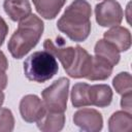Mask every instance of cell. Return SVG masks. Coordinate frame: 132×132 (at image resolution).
<instances>
[{
    "label": "cell",
    "mask_w": 132,
    "mask_h": 132,
    "mask_svg": "<svg viewBox=\"0 0 132 132\" xmlns=\"http://www.w3.org/2000/svg\"><path fill=\"white\" fill-rule=\"evenodd\" d=\"M70 81L66 77H60L41 92L42 102L46 110L64 112L67 108L68 91Z\"/></svg>",
    "instance_id": "obj_4"
},
{
    "label": "cell",
    "mask_w": 132,
    "mask_h": 132,
    "mask_svg": "<svg viewBox=\"0 0 132 132\" xmlns=\"http://www.w3.org/2000/svg\"><path fill=\"white\" fill-rule=\"evenodd\" d=\"M36 11L46 20L55 19L64 6L66 0H32Z\"/></svg>",
    "instance_id": "obj_15"
},
{
    "label": "cell",
    "mask_w": 132,
    "mask_h": 132,
    "mask_svg": "<svg viewBox=\"0 0 132 132\" xmlns=\"http://www.w3.org/2000/svg\"><path fill=\"white\" fill-rule=\"evenodd\" d=\"M59 70L56 58L47 51L31 54L24 62L25 76L35 82H44L54 77Z\"/></svg>",
    "instance_id": "obj_3"
},
{
    "label": "cell",
    "mask_w": 132,
    "mask_h": 132,
    "mask_svg": "<svg viewBox=\"0 0 132 132\" xmlns=\"http://www.w3.org/2000/svg\"><path fill=\"white\" fill-rule=\"evenodd\" d=\"M104 39L111 42L120 52H126L131 46V33L122 26H114L107 30L104 35Z\"/></svg>",
    "instance_id": "obj_10"
},
{
    "label": "cell",
    "mask_w": 132,
    "mask_h": 132,
    "mask_svg": "<svg viewBox=\"0 0 132 132\" xmlns=\"http://www.w3.org/2000/svg\"><path fill=\"white\" fill-rule=\"evenodd\" d=\"M95 56L104 59L111 66H116L120 62V51L111 42L105 39H99L94 47Z\"/></svg>",
    "instance_id": "obj_14"
},
{
    "label": "cell",
    "mask_w": 132,
    "mask_h": 132,
    "mask_svg": "<svg viewBox=\"0 0 132 132\" xmlns=\"http://www.w3.org/2000/svg\"><path fill=\"white\" fill-rule=\"evenodd\" d=\"M4 98H5V95H4V93L2 92V90H0V107L2 106V104H3V102H4Z\"/></svg>",
    "instance_id": "obj_25"
},
{
    "label": "cell",
    "mask_w": 132,
    "mask_h": 132,
    "mask_svg": "<svg viewBox=\"0 0 132 132\" xmlns=\"http://www.w3.org/2000/svg\"><path fill=\"white\" fill-rule=\"evenodd\" d=\"M112 86L118 94L132 93V79L129 72H120L112 79Z\"/></svg>",
    "instance_id": "obj_19"
},
{
    "label": "cell",
    "mask_w": 132,
    "mask_h": 132,
    "mask_svg": "<svg viewBox=\"0 0 132 132\" xmlns=\"http://www.w3.org/2000/svg\"><path fill=\"white\" fill-rule=\"evenodd\" d=\"M96 22L101 27H114L123 21L124 12L116 0H104L95 6Z\"/></svg>",
    "instance_id": "obj_5"
},
{
    "label": "cell",
    "mask_w": 132,
    "mask_h": 132,
    "mask_svg": "<svg viewBox=\"0 0 132 132\" xmlns=\"http://www.w3.org/2000/svg\"><path fill=\"white\" fill-rule=\"evenodd\" d=\"M45 106L41 99L36 95H26L20 102V113L22 119L27 123L37 122L45 112Z\"/></svg>",
    "instance_id": "obj_7"
},
{
    "label": "cell",
    "mask_w": 132,
    "mask_h": 132,
    "mask_svg": "<svg viewBox=\"0 0 132 132\" xmlns=\"http://www.w3.org/2000/svg\"><path fill=\"white\" fill-rule=\"evenodd\" d=\"M89 86L86 82H77L72 87L71 91V103L74 107L90 106L89 103Z\"/></svg>",
    "instance_id": "obj_18"
},
{
    "label": "cell",
    "mask_w": 132,
    "mask_h": 132,
    "mask_svg": "<svg viewBox=\"0 0 132 132\" xmlns=\"http://www.w3.org/2000/svg\"><path fill=\"white\" fill-rule=\"evenodd\" d=\"M43 48L51 53L55 58H58L59 61L61 62L64 70H67L76 55V47L73 46H61V45H56L53 40L51 39H45L43 42Z\"/></svg>",
    "instance_id": "obj_9"
},
{
    "label": "cell",
    "mask_w": 132,
    "mask_h": 132,
    "mask_svg": "<svg viewBox=\"0 0 132 132\" xmlns=\"http://www.w3.org/2000/svg\"><path fill=\"white\" fill-rule=\"evenodd\" d=\"M91 5L86 0H74L57 22L58 29L73 41H85L91 32Z\"/></svg>",
    "instance_id": "obj_1"
},
{
    "label": "cell",
    "mask_w": 132,
    "mask_h": 132,
    "mask_svg": "<svg viewBox=\"0 0 132 132\" xmlns=\"http://www.w3.org/2000/svg\"><path fill=\"white\" fill-rule=\"evenodd\" d=\"M121 107L125 111L131 113V110H132V93H127V94L122 95Z\"/></svg>",
    "instance_id": "obj_21"
},
{
    "label": "cell",
    "mask_w": 132,
    "mask_h": 132,
    "mask_svg": "<svg viewBox=\"0 0 132 132\" xmlns=\"http://www.w3.org/2000/svg\"><path fill=\"white\" fill-rule=\"evenodd\" d=\"M65 125L64 112L45 110L41 119L37 121V127L43 132H58Z\"/></svg>",
    "instance_id": "obj_13"
},
{
    "label": "cell",
    "mask_w": 132,
    "mask_h": 132,
    "mask_svg": "<svg viewBox=\"0 0 132 132\" xmlns=\"http://www.w3.org/2000/svg\"><path fill=\"white\" fill-rule=\"evenodd\" d=\"M14 128V118L10 109L0 107V132H10Z\"/></svg>",
    "instance_id": "obj_20"
},
{
    "label": "cell",
    "mask_w": 132,
    "mask_h": 132,
    "mask_svg": "<svg viewBox=\"0 0 132 132\" xmlns=\"http://www.w3.org/2000/svg\"><path fill=\"white\" fill-rule=\"evenodd\" d=\"M76 55L71 64V66L65 70L66 73L73 78H87L91 64H92V57L85 48L79 45H76Z\"/></svg>",
    "instance_id": "obj_8"
},
{
    "label": "cell",
    "mask_w": 132,
    "mask_h": 132,
    "mask_svg": "<svg viewBox=\"0 0 132 132\" xmlns=\"http://www.w3.org/2000/svg\"><path fill=\"white\" fill-rule=\"evenodd\" d=\"M113 66H111L107 61L97 56L92 57V64L87 76L89 80H104L108 78L112 72Z\"/></svg>",
    "instance_id": "obj_16"
},
{
    "label": "cell",
    "mask_w": 132,
    "mask_h": 132,
    "mask_svg": "<svg viewBox=\"0 0 132 132\" xmlns=\"http://www.w3.org/2000/svg\"><path fill=\"white\" fill-rule=\"evenodd\" d=\"M89 103L90 105L98 107H106L111 103L112 100V91L109 86L93 85L89 86Z\"/></svg>",
    "instance_id": "obj_12"
},
{
    "label": "cell",
    "mask_w": 132,
    "mask_h": 132,
    "mask_svg": "<svg viewBox=\"0 0 132 132\" xmlns=\"http://www.w3.org/2000/svg\"><path fill=\"white\" fill-rule=\"evenodd\" d=\"M44 29L43 22L36 14H30L20 21L18 29L8 40L7 48L14 59L24 58L33 47L36 46L42 36Z\"/></svg>",
    "instance_id": "obj_2"
},
{
    "label": "cell",
    "mask_w": 132,
    "mask_h": 132,
    "mask_svg": "<svg viewBox=\"0 0 132 132\" xmlns=\"http://www.w3.org/2000/svg\"><path fill=\"white\" fill-rule=\"evenodd\" d=\"M8 68V61L3 52L0 51V69L6 70Z\"/></svg>",
    "instance_id": "obj_24"
},
{
    "label": "cell",
    "mask_w": 132,
    "mask_h": 132,
    "mask_svg": "<svg viewBox=\"0 0 132 132\" xmlns=\"http://www.w3.org/2000/svg\"><path fill=\"white\" fill-rule=\"evenodd\" d=\"M7 86V75L5 70L0 69V90H4Z\"/></svg>",
    "instance_id": "obj_23"
},
{
    "label": "cell",
    "mask_w": 132,
    "mask_h": 132,
    "mask_svg": "<svg viewBox=\"0 0 132 132\" xmlns=\"http://www.w3.org/2000/svg\"><path fill=\"white\" fill-rule=\"evenodd\" d=\"M73 123L82 131L99 132L103 127V118L94 108H82L73 114Z\"/></svg>",
    "instance_id": "obj_6"
},
{
    "label": "cell",
    "mask_w": 132,
    "mask_h": 132,
    "mask_svg": "<svg viewBox=\"0 0 132 132\" xmlns=\"http://www.w3.org/2000/svg\"><path fill=\"white\" fill-rule=\"evenodd\" d=\"M132 127V117L125 110L116 111L108 120V130L110 132H129Z\"/></svg>",
    "instance_id": "obj_17"
},
{
    "label": "cell",
    "mask_w": 132,
    "mask_h": 132,
    "mask_svg": "<svg viewBox=\"0 0 132 132\" xmlns=\"http://www.w3.org/2000/svg\"><path fill=\"white\" fill-rule=\"evenodd\" d=\"M3 8L13 22L26 19L31 14L32 10L29 0H4Z\"/></svg>",
    "instance_id": "obj_11"
},
{
    "label": "cell",
    "mask_w": 132,
    "mask_h": 132,
    "mask_svg": "<svg viewBox=\"0 0 132 132\" xmlns=\"http://www.w3.org/2000/svg\"><path fill=\"white\" fill-rule=\"evenodd\" d=\"M7 33H8V26L4 21V19L0 16V46L3 44Z\"/></svg>",
    "instance_id": "obj_22"
}]
</instances>
